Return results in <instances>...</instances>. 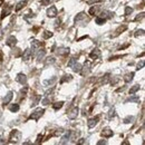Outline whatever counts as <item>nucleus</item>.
<instances>
[{
    "label": "nucleus",
    "mask_w": 145,
    "mask_h": 145,
    "mask_svg": "<svg viewBox=\"0 0 145 145\" xmlns=\"http://www.w3.org/2000/svg\"><path fill=\"white\" fill-rule=\"evenodd\" d=\"M84 17H85V14H84V12H80V14H78V15L76 16V17H75V21H76V22H77V21H79V20L83 19Z\"/></svg>",
    "instance_id": "obj_32"
},
{
    "label": "nucleus",
    "mask_w": 145,
    "mask_h": 145,
    "mask_svg": "<svg viewBox=\"0 0 145 145\" xmlns=\"http://www.w3.org/2000/svg\"><path fill=\"white\" fill-rule=\"evenodd\" d=\"M96 11H97V7H92V8H90V9H89L88 14H89V15H94Z\"/></svg>",
    "instance_id": "obj_41"
},
{
    "label": "nucleus",
    "mask_w": 145,
    "mask_h": 145,
    "mask_svg": "<svg viewBox=\"0 0 145 145\" xmlns=\"http://www.w3.org/2000/svg\"><path fill=\"white\" fill-rule=\"evenodd\" d=\"M109 74H106L105 76H103L102 78H101V80H99V84H106L107 83V80H108V78H109Z\"/></svg>",
    "instance_id": "obj_28"
},
{
    "label": "nucleus",
    "mask_w": 145,
    "mask_h": 145,
    "mask_svg": "<svg viewBox=\"0 0 145 145\" xmlns=\"http://www.w3.org/2000/svg\"><path fill=\"white\" fill-rule=\"evenodd\" d=\"M134 121V117H133V116H127V117L126 118H124V123H132V122H133Z\"/></svg>",
    "instance_id": "obj_34"
},
{
    "label": "nucleus",
    "mask_w": 145,
    "mask_h": 145,
    "mask_svg": "<svg viewBox=\"0 0 145 145\" xmlns=\"http://www.w3.org/2000/svg\"><path fill=\"white\" fill-rule=\"evenodd\" d=\"M31 50L30 49H26V50L24 51V54H22V59L25 60V61H28L29 59H30L31 58Z\"/></svg>",
    "instance_id": "obj_15"
},
{
    "label": "nucleus",
    "mask_w": 145,
    "mask_h": 145,
    "mask_svg": "<svg viewBox=\"0 0 145 145\" xmlns=\"http://www.w3.org/2000/svg\"><path fill=\"white\" fill-rule=\"evenodd\" d=\"M113 117H115V109L112 108V109L108 112V119H112Z\"/></svg>",
    "instance_id": "obj_35"
},
{
    "label": "nucleus",
    "mask_w": 145,
    "mask_h": 145,
    "mask_svg": "<svg viewBox=\"0 0 145 145\" xmlns=\"http://www.w3.org/2000/svg\"><path fill=\"white\" fill-rule=\"evenodd\" d=\"M89 70H90V63L89 61H86L85 65H84V67H83L80 69V73H82V75H86V74H88L89 73Z\"/></svg>",
    "instance_id": "obj_14"
},
{
    "label": "nucleus",
    "mask_w": 145,
    "mask_h": 145,
    "mask_svg": "<svg viewBox=\"0 0 145 145\" xmlns=\"http://www.w3.org/2000/svg\"><path fill=\"white\" fill-rule=\"evenodd\" d=\"M126 28H127L126 25H123V26H119L117 30L115 31V34H114V35H112V37H116V36H118L119 34H121V32H123L124 30H126Z\"/></svg>",
    "instance_id": "obj_19"
},
{
    "label": "nucleus",
    "mask_w": 145,
    "mask_h": 145,
    "mask_svg": "<svg viewBox=\"0 0 145 145\" xmlns=\"http://www.w3.org/2000/svg\"><path fill=\"white\" fill-rule=\"evenodd\" d=\"M49 103H50V101H49L48 98H44L43 101H41V104H43V105H45V106H46V105H48Z\"/></svg>",
    "instance_id": "obj_44"
},
{
    "label": "nucleus",
    "mask_w": 145,
    "mask_h": 145,
    "mask_svg": "<svg viewBox=\"0 0 145 145\" xmlns=\"http://www.w3.org/2000/svg\"><path fill=\"white\" fill-rule=\"evenodd\" d=\"M144 18V12H142V14H140L138 16H136V18L134 19V21H140V20H142Z\"/></svg>",
    "instance_id": "obj_37"
},
{
    "label": "nucleus",
    "mask_w": 145,
    "mask_h": 145,
    "mask_svg": "<svg viewBox=\"0 0 145 145\" xmlns=\"http://www.w3.org/2000/svg\"><path fill=\"white\" fill-rule=\"evenodd\" d=\"M140 88H141V86H140V85H134V86L130 89V95H134Z\"/></svg>",
    "instance_id": "obj_26"
},
{
    "label": "nucleus",
    "mask_w": 145,
    "mask_h": 145,
    "mask_svg": "<svg viewBox=\"0 0 145 145\" xmlns=\"http://www.w3.org/2000/svg\"><path fill=\"white\" fill-rule=\"evenodd\" d=\"M16 80L18 83H20L21 85H26L27 83V76L25 75V74H18L17 77H16Z\"/></svg>",
    "instance_id": "obj_7"
},
{
    "label": "nucleus",
    "mask_w": 145,
    "mask_h": 145,
    "mask_svg": "<svg viewBox=\"0 0 145 145\" xmlns=\"http://www.w3.org/2000/svg\"><path fill=\"white\" fill-rule=\"evenodd\" d=\"M99 122V116H96V117H93V118H90L88 123H87V125H88L89 128H93L97 125V123Z\"/></svg>",
    "instance_id": "obj_9"
},
{
    "label": "nucleus",
    "mask_w": 145,
    "mask_h": 145,
    "mask_svg": "<svg viewBox=\"0 0 145 145\" xmlns=\"http://www.w3.org/2000/svg\"><path fill=\"white\" fill-rule=\"evenodd\" d=\"M70 133L72 132L70 131H68V132H66V133L63 135V137H61V140H60V144H67L68 143V141L70 140Z\"/></svg>",
    "instance_id": "obj_13"
},
{
    "label": "nucleus",
    "mask_w": 145,
    "mask_h": 145,
    "mask_svg": "<svg viewBox=\"0 0 145 145\" xmlns=\"http://www.w3.org/2000/svg\"><path fill=\"white\" fill-rule=\"evenodd\" d=\"M132 12H133V8H132V7H126L125 8V16L131 15Z\"/></svg>",
    "instance_id": "obj_36"
},
{
    "label": "nucleus",
    "mask_w": 145,
    "mask_h": 145,
    "mask_svg": "<svg viewBox=\"0 0 145 145\" xmlns=\"http://www.w3.org/2000/svg\"><path fill=\"white\" fill-rule=\"evenodd\" d=\"M27 5V0H24V1H20L17 3V6H16V11H19V10H21L22 8Z\"/></svg>",
    "instance_id": "obj_21"
},
{
    "label": "nucleus",
    "mask_w": 145,
    "mask_h": 145,
    "mask_svg": "<svg viewBox=\"0 0 145 145\" xmlns=\"http://www.w3.org/2000/svg\"><path fill=\"white\" fill-rule=\"evenodd\" d=\"M95 22H96L97 25H104L106 22V19L102 18V17H97L96 19H95Z\"/></svg>",
    "instance_id": "obj_29"
},
{
    "label": "nucleus",
    "mask_w": 145,
    "mask_h": 145,
    "mask_svg": "<svg viewBox=\"0 0 145 145\" xmlns=\"http://www.w3.org/2000/svg\"><path fill=\"white\" fill-rule=\"evenodd\" d=\"M41 46H43V43L39 40H32L31 41V54H35L37 50H38L39 48H41Z\"/></svg>",
    "instance_id": "obj_4"
},
{
    "label": "nucleus",
    "mask_w": 145,
    "mask_h": 145,
    "mask_svg": "<svg viewBox=\"0 0 145 145\" xmlns=\"http://www.w3.org/2000/svg\"><path fill=\"white\" fill-rule=\"evenodd\" d=\"M36 53H37V60L38 61H40L44 58V56L46 55V50H45V49H41V48H39Z\"/></svg>",
    "instance_id": "obj_16"
},
{
    "label": "nucleus",
    "mask_w": 145,
    "mask_h": 145,
    "mask_svg": "<svg viewBox=\"0 0 145 145\" xmlns=\"http://www.w3.org/2000/svg\"><path fill=\"white\" fill-rule=\"evenodd\" d=\"M76 59H75V58H72V59H70L69 61H68V67H70V68H72V66L74 65V64H75L76 63Z\"/></svg>",
    "instance_id": "obj_42"
},
{
    "label": "nucleus",
    "mask_w": 145,
    "mask_h": 145,
    "mask_svg": "<svg viewBox=\"0 0 145 145\" xmlns=\"http://www.w3.org/2000/svg\"><path fill=\"white\" fill-rule=\"evenodd\" d=\"M124 89H125V87H122V88H118L117 90H116V92H123Z\"/></svg>",
    "instance_id": "obj_50"
},
{
    "label": "nucleus",
    "mask_w": 145,
    "mask_h": 145,
    "mask_svg": "<svg viewBox=\"0 0 145 145\" xmlns=\"http://www.w3.org/2000/svg\"><path fill=\"white\" fill-rule=\"evenodd\" d=\"M102 136H104V137H106V138H108V137H112V136L114 135V133H113V131L111 130V128H108V127H106V128H104V130L102 131Z\"/></svg>",
    "instance_id": "obj_8"
},
{
    "label": "nucleus",
    "mask_w": 145,
    "mask_h": 145,
    "mask_svg": "<svg viewBox=\"0 0 145 145\" xmlns=\"http://www.w3.org/2000/svg\"><path fill=\"white\" fill-rule=\"evenodd\" d=\"M11 9H12V7L9 5V6H6L5 8H3V10L1 12V16H0V18L3 19L5 17H7V16H9L10 15V12H11Z\"/></svg>",
    "instance_id": "obj_6"
},
{
    "label": "nucleus",
    "mask_w": 145,
    "mask_h": 145,
    "mask_svg": "<svg viewBox=\"0 0 145 145\" xmlns=\"http://www.w3.org/2000/svg\"><path fill=\"white\" fill-rule=\"evenodd\" d=\"M47 16L49 18H54L57 16V8L55 6H51L50 8H48L47 10Z\"/></svg>",
    "instance_id": "obj_5"
},
{
    "label": "nucleus",
    "mask_w": 145,
    "mask_h": 145,
    "mask_svg": "<svg viewBox=\"0 0 145 145\" xmlns=\"http://www.w3.org/2000/svg\"><path fill=\"white\" fill-rule=\"evenodd\" d=\"M47 64H53V63H55V58L54 57H49V58H47Z\"/></svg>",
    "instance_id": "obj_46"
},
{
    "label": "nucleus",
    "mask_w": 145,
    "mask_h": 145,
    "mask_svg": "<svg viewBox=\"0 0 145 145\" xmlns=\"http://www.w3.org/2000/svg\"><path fill=\"white\" fill-rule=\"evenodd\" d=\"M39 99H40V96H39V95H38V96H36L35 97V99H34V101H32V106H35V105H37V104H38V102H39Z\"/></svg>",
    "instance_id": "obj_39"
},
{
    "label": "nucleus",
    "mask_w": 145,
    "mask_h": 145,
    "mask_svg": "<svg viewBox=\"0 0 145 145\" xmlns=\"http://www.w3.org/2000/svg\"><path fill=\"white\" fill-rule=\"evenodd\" d=\"M43 138H44V135L43 134H39L38 135V138H37V141H36V144H39L41 141H43Z\"/></svg>",
    "instance_id": "obj_45"
},
{
    "label": "nucleus",
    "mask_w": 145,
    "mask_h": 145,
    "mask_svg": "<svg viewBox=\"0 0 145 145\" xmlns=\"http://www.w3.org/2000/svg\"><path fill=\"white\" fill-rule=\"evenodd\" d=\"M63 105H64V102H57V103H54V104H53V108H54V109H56V111H58V109H60L61 107H63Z\"/></svg>",
    "instance_id": "obj_24"
},
{
    "label": "nucleus",
    "mask_w": 145,
    "mask_h": 145,
    "mask_svg": "<svg viewBox=\"0 0 145 145\" xmlns=\"http://www.w3.org/2000/svg\"><path fill=\"white\" fill-rule=\"evenodd\" d=\"M0 59H1V51H0Z\"/></svg>",
    "instance_id": "obj_52"
},
{
    "label": "nucleus",
    "mask_w": 145,
    "mask_h": 145,
    "mask_svg": "<svg viewBox=\"0 0 145 145\" xmlns=\"http://www.w3.org/2000/svg\"><path fill=\"white\" fill-rule=\"evenodd\" d=\"M72 78H73L72 75H67V74H66V75H64L63 78L60 79V84H64L65 82H70V80H72Z\"/></svg>",
    "instance_id": "obj_22"
},
{
    "label": "nucleus",
    "mask_w": 145,
    "mask_h": 145,
    "mask_svg": "<svg viewBox=\"0 0 145 145\" xmlns=\"http://www.w3.org/2000/svg\"><path fill=\"white\" fill-rule=\"evenodd\" d=\"M2 29H1V25H0V39H1L2 38Z\"/></svg>",
    "instance_id": "obj_49"
},
{
    "label": "nucleus",
    "mask_w": 145,
    "mask_h": 145,
    "mask_svg": "<svg viewBox=\"0 0 145 145\" xmlns=\"http://www.w3.org/2000/svg\"><path fill=\"white\" fill-rule=\"evenodd\" d=\"M107 142H106V141H104V140H102V141H98V142H97V144L98 145H102V144H106Z\"/></svg>",
    "instance_id": "obj_47"
},
{
    "label": "nucleus",
    "mask_w": 145,
    "mask_h": 145,
    "mask_svg": "<svg viewBox=\"0 0 145 145\" xmlns=\"http://www.w3.org/2000/svg\"><path fill=\"white\" fill-rule=\"evenodd\" d=\"M53 1H54V0H41V1H40V5H41V6H49Z\"/></svg>",
    "instance_id": "obj_30"
},
{
    "label": "nucleus",
    "mask_w": 145,
    "mask_h": 145,
    "mask_svg": "<svg viewBox=\"0 0 145 145\" xmlns=\"http://www.w3.org/2000/svg\"><path fill=\"white\" fill-rule=\"evenodd\" d=\"M57 80V78L56 77H53L51 79H47V80H45L44 82V85H46V86H53L54 85V83H55Z\"/></svg>",
    "instance_id": "obj_23"
},
{
    "label": "nucleus",
    "mask_w": 145,
    "mask_h": 145,
    "mask_svg": "<svg viewBox=\"0 0 145 145\" xmlns=\"http://www.w3.org/2000/svg\"><path fill=\"white\" fill-rule=\"evenodd\" d=\"M84 143H85L84 138H80V141H78V144H84Z\"/></svg>",
    "instance_id": "obj_48"
},
{
    "label": "nucleus",
    "mask_w": 145,
    "mask_h": 145,
    "mask_svg": "<svg viewBox=\"0 0 145 145\" xmlns=\"http://www.w3.org/2000/svg\"><path fill=\"white\" fill-rule=\"evenodd\" d=\"M6 44H7V46H9V47H15L16 44H17V39H16L15 36H10V37H8Z\"/></svg>",
    "instance_id": "obj_10"
},
{
    "label": "nucleus",
    "mask_w": 145,
    "mask_h": 145,
    "mask_svg": "<svg viewBox=\"0 0 145 145\" xmlns=\"http://www.w3.org/2000/svg\"><path fill=\"white\" fill-rule=\"evenodd\" d=\"M133 77H134V73H128L124 76V82L125 83H130L133 80Z\"/></svg>",
    "instance_id": "obj_20"
},
{
    "label": "nucleus",
    "mask_w": 145,
    "mask_h": 145,
    "mask_svg": "<svg viewBox=\"0 0 145 145\" xmlns=\"http://www.w3.org/2000/svg\"><path fill=\"white\" fill-rule=\"evenodd\" d=\"M20 138H21V133H20L18 130L11 131L10 136H9V142L10 143H18Z\"/></svg>",
    "instance_id": "obj_2"
},
{
    "label": "nucleus",
    "mask_w": 145,
    "mask_h": 145,
    "mask_svg": "<svg viewBox=\"0 0 145 145\" xmlns=\"http://www.w3.org/2000/svg\"><path fill=\"white\" fill-rule=\"evenodd\" d=\"M78 112H79L78 107H77V106H73L72 108H69V109L67 111L68 118H70V119H75V118H77V116H78Z\"/></svg>",
    "instance_id": "obj_3"
},
{
    "label": "nucleus",
    "mask_w": 145,
    "mask_h": 145,
    "mask_svg": "<svg viewBox=\"0 0 145 145\" xmlns=\"http://www.w3.org/2000/svg\"><path fill=\"white\" fill-rule=\"evenodd\" d=\"M72 68H73V70H74V72H75V73H80L82 66H80V65H79V64H78L77 61H76V63H75V64H74V65L72 66Z\"/></svg>",
    "instance_id": "obj_25"
},
{
    "label": "nucleus",
    "mask_w": 145,
    "mask_h": 145,
    "mask_svg": "<svg viewBox=\"0 0 145 145\" xmlns=\"http://www.w3.org/2000/svg\"><path fill=\"white\" fill-rule=\"evenodd\" d=\"M103 0H88V1H87V3H88V5H93V3H97V2H102Z\"/></svg>",
    "instance_id": "obj_43"
},
{
    "label": "nucleus",
    "mask_w": 145,
    "mask_h": 145,
    "mask_svg": "<svg viewBox=\"0 0 145 145\" xmlns=\"http://www.w3.org/2000/svg\"><path fill=\"white\" fill-rule=\"evenodd\" d=\"M56 53H57L58 56H66V55H68V54H69V48H65V47L58 48L56 50Z\"/></svg>",
    "instance_id": "obj_12"
},
{
    "label": "nucleus",
    "mask_w": 145,
    "mask_h": 145,
    "mask_svg": "<svg viewBox=\"0 0 145 145\" xmlns=\"http://www.w3.org/2000/svg\"><path fill=\"white\" fill-rule=\"evenodd\" d=\"M9 111H11L12 113H16V112L19 111V105L18 104H12L9 106Z\"/></svg>",
    "instance_id": "obj_27"
},
{
    "label": "nucleus",
    "mask_w": 145,
    "mask_h": 145,
    "mask_svg": "<svg viewBox=\"0 0 145 145\" xmlns=\"http://www.w3.org/2000/svg\"><path fill=\"white\" fill-rule=\"evenodd\" d=\"M51 36H53V32H49V31H44V34H43L44 39H48V38H50Z\"/></svg>",
    "instance_id": "obj_33"
},
{
    "label": "nucleus",
    "mask_w": 145,
    "mask_h": 145,
    "mask_svg": "<svg viewBox=\"0 0 145 145\" xmlns=\"http://www.w3.org/2000/svg\"><path fill=\"white\" fill-rule=\"evenodd\" d=\"M12 97H14V93H12V92H9V93H8L6 96H5V98H3V104H5V105H6V104H9L10 101L12 99Z\"/></svg>",
    "instance_id": "obj_18"
},
{
    "label": "nucleus",
    "mask_w": 145,
    "mask_h": 145,
    "mask_svg": "<svg viewBox=\"0 0 145 145\" xmlns=\"http://www.w3.org/2000/svg\"><path fill=\"white\" fill-rule=\"evenodd\" d=\"M44 113H45V108H36L31 113V115L29 116V119H32V121H38L41 116L44 115Z\"/></svg>",
    "instance_id": "obj_1"
},
{
    "label": "nucleus",
    "mask_w": 145,
    "mask_h": 145,
    "mask_svg": "<svg viewBox=\"0 0 145 145\" xmlns=\"http://www.w3.org/2000/svg\"><path fill=\"white\" fill-rule=\"evenodd\" d=\"M99 56H101V50H99L98 48H95V49H93L92 50V53L89 54V57L92 58V59H98L99 58Z\"/></svg>",
    "instance_id": "obj_11"
},
{
    "label": "nucleus",
    "mask_w": 145,
    "mask_h": 145,
    "mask_svg": "<svg viewBox=\"0 0 145 145\" xmlns=\"http://www.w3.org/2000/svg\"><path fill=\"white\" fill-rule=\"evenodd\" d=\"M128 102H133V103H137V102H140V98L137 97V96H134V97H130L126 101V103H128Z\"/></svg>",
    "instance_id": "obj_31"
},
{
    "label": "nucleus",
    "mask_w": 145,
    "mask_h": 145,
    "mask_svg": "<svg viewBox=\"0 0 145 145\" xmlns=\"http://www.w3.org/2000/svg\"><path fill=\"white\" fill-rule=\"evenodd\" d=\"M2 140H3V138L1 137V136H0V143H5V142H6V141H2Z\"/></svg>",
    "instance_id": "obj_51"
},
{
    "label": "nucleus",
    "mask_w": 145,
    "mask_h": 145,
    "mask_svg": "<svg viewBox=\"0 0 145 145\" xmlns=\"http://www.w3.org/2000/svg\"><path fill=\"white\" fill-rule=\"evenodd\" d=\"M99 17H102V18H104V19L112 18V17H113V12L107 11V10H104V11L101 12V16H99Z\"/></svg>",
    "instance_id": "obj_17"
},
{
    "label": "nucleus",
    "mask_w": 145,
    "mask_h": 145,
    "mask_svg": "<svg viewBox=\"0 0 145 145\" xmlns=\"http://www.w3.org/2000/svg\"><path fill=\"white\" fill-rule=\"evenodd\" d=\"M144 35V30H143V29H141V30H137V31H136L135 32V37H140V36H143Z\"/></svg>",
    "instance_id": "obj_40"
},
{
    "label": "nucleus",
    "mask_w": 145,
    "mask_h": 145,
    "mask_svg": "<svg viewBox=\"0 0 145 145\" xmlns=\"http://www.w3.org/2000/svg\"><path fill=\"white\" fill-rule=\"evenodd\" d=\"M143 67H144V60L142 59V60H141V63H138L137 66H136V69L140 70V69H142Z\"/></svg>",
    "instance_id": "obj_38"
}]
</instances>
